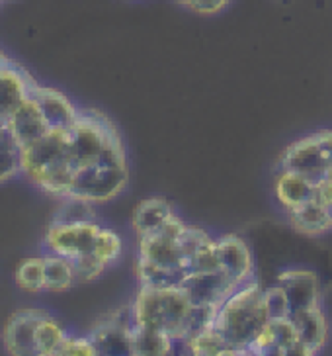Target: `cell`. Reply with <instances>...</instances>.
Listing matches in <instances>:
<instances>
[{
  "instance_id": "6da1fadb",
  "label": "cell",
  "mask_w": 332,
  "mask_h": 356,
  "mask_svg": "<svg viewBox=\"0 0 332 356\" xmlns=\"http://www.w3.org/2000/svg\"><path fill=\"white\" fill-rule=\"evenodd\" d=\"M186 221L172 216L160 229L139 237L137 280L139 286H182L188 278L186 254L180 245V235L186 229Z\"/></svg>"
},
{
  "instance_id": "7a4b0ae2",
  "label": "cell",
  "mask_w": 332,
  "mask_h": 356,
  "mask_svg": "<svg viewBox=\"0 0 332 356\" xmlns=\"http://www.w3.org/2000/svg\"><path fill=\"white\" fill-rule=\"evenodd\" d=\"M194 304L184 286H139L131 304V323L151 327L184 343L192 333Z\"/></svg>"
},
{
  "instance_id": "3957f363",
  "label": "cell",
  "mask_w": 332,
  "mask_h": 356,
  "mask_svg": "<svg viewBox=\"0 0 332 356\" xmlns=\"http://www.w3.org/2000/svg\"><path fill=\"white\" fill-rule=\"evenodd\" d=\"M268 321L270 314L264 300V288L258 282L249 280L221 304L213 325L227 339L231 348L250 356V345L256 341Z\"/></svg>"
},
{
  "instance_id": "277c9868",
  "label": "cell",
  "mask_w": 332,
  "mask_h": 356,
  "mask_svg": "<svg viewBox=\"0 0 332 356\" xmlns=\"http://www.w3.org/2000/svg\"><path fill=\"white\" fill-rule=\"evenodd\" d=\"M129 180L127 161L98 163L84 167L73 175L69 196L65 200H83L88 204H106L119 196Z\"/></svg>"
},
{
  "instance_id": "5b68a950",
  "label": "cell",
  "mask_w": 332,
  "mask_h": 356,
  "mask_svg": "<svg viewBox=\"0 0 332 356\" xmlns=\"http://www.w3.org/2000/svg\"><path fill=\"white\" fill-rule=\"evenodd\" d=\"M102 229L104 227L94 220H55L45 229L43 247L71 262L84 257L98 259L96 249Z\"/></svg>"
},
{
  "instance_id": "8992f818",
  "label": "cell",
  "mask_w": 332,
  "mask_h": 356,
  "mask_svg": "<svg viewBox=\"0 0 332 356\" xmlns=\"http://www.w3.org/2000/svg\"><path fill=\"white\" fill-rule=\"evenodd\" d=\"M280 168L319 180L332 168V129L317 131L291 143L280 157Z\"/></svg>"
},
{
  "instance_id": "52a82bcc",
  "label": "cell",
  "mask_w": 332,
  "mask_h": 356,
  "mask_svg": "<svg viewBox=\"0 0 332 356\" xmlns=\"http://www.w3.org/2000/svg\"><path fill=\"white\" fill-rule=\"evenodd\" d=\"M249 353L258 356H309L290 317L270 319L256 337V341L250 345Z\"/></svg>"
},
{
  "instance_id": "ba28073f",
  "label": "cell",
  "mask_w": 332,
  "mask_h": 356,
  "mask_svg": "<svg viewBox=\"0 0 332 356\" xmlns=\"http://www.w3.org/2000/svg\"><path fill=\"white\" fill-rule=\"evenodd\" d=\"M49 312L40 307H22L8 317L2 331V343L8 355L14 356H35L33 339L38 325Z\"/></svg>"
},
{
  "instance_id": "9c48e42d",
  "label": "cell",
  "mask_w": 332,
  "mask_h": 356,
  "mask_svg": "<svg viewBox=\"0 0 332 356\" xmlns=\"http://www.w3.org/2000/svg\"><path fill=\"white\" fill-rule=\"evenodd\" d=\"M182 286L196 307H221L229 296L239 288V284L223 270L188 274Z\"/></svg>"
},
{
  "instance_id": "30bf717a",
  "label": "cell",
  "mask_w": 332,
  "mask_h": 356,
  "mask_svg": "<svg viewBox=\"0 0 332 356\" xmlns=\"http://www.w3.org/2000/svg\"><path fill=\"white\" fill-rule=\"evenodd\" d=\"M129 327L131 307L102 317L90 329L88 337L100 355H129Z\"/></svg>"
},
{
  "instance_id": "8fae6325",
  "label": "cell",
  "mask_w": 332,
  "mask_h": 356,
  "mask_svg": "<svg viewBox=\"0 0 332 356\" xmlns=\"http://www.w3.org/2000/svg\"><path fill=\"white\" fill-rule=\"evenodd\" d=\"M38 81L22 65L10 61L0 71V118L8 120L33 92Z\"/></svg>"
},
{
  "instance_id": "7c38bea8",
  "label": "cell",
  "mask_w": 332,
  "mask_h": 356,
  "mask_svg": "<svg viewBox=\"0 0 332 356\" xmlns=\"http://www.w3.org/2000/svg\"><path fill=\"white\" fill-rule=\"evenodd\" d=\"M215 241H217L221 270L229 274L239 286L252 280L254 261H252V252H250L247 241L239 235H233V233L217 237Z\"/></svg>"
},
{
  "instance_id": "4fadbf2b",
  "label": "cell",
  "mask_w": 332,
  "mask_h": 356,
  "mask_svg": "<svg viewBox=\"0 0 332 356\" xmlns=\"http://www.w3.org/2000/svg\"><path fill=\"white\" fill-rule=\"evenodd\" d=\"M6 122H8V127H10L12 137L16 139L20 149L28 147L33 141H38L40 137H43L51 129L33 92L22 102L20 108Z\"/></svg>"
},
{
  "instance_id": "5bb4252c",
  "label": "cell",
  "mask_w": 332,
  "mask_h": 356,
  "mask_svg": "<svg viewBox=\"0 0 332 356\" xmlns=\"http://www.w3.org/2000/svg\"><path fill=\"white\" fill-rule=\"evenodd\" d=\"M278 284L283 286L291 302V309H307L321 305V290L319 278L313 270L305 268H290L278 276Z\"/></svg>"
},
{
  "instance_id": "9a60e30c",
  "label": "cell",
  "mask_w": 332,
  "mask_h": 356,
  "mask_svg": "<svg viewBox=\"0 0 332 356\" xmlns=\"http://www.w3.org/2000/svg\"><path fill=\"white\" fill-rule=\"evenodd\" d=\"M274 194L283 211H288L299 208L311 200H317V184L305 175L280 168L278 177L274 180Z\"/></svg>"
},
{
  "instance_id": "2e32d148",
  "label": "cell",
  "mask_w": 332,
  "mask_h": 356,
  "mask_svg": "<svg viewBox=\"0 0 332 356\" xmlns=\"http://www.w3.org/2000/svg\"><path fill=\"white\" fill-rule=\"evenodd\" d=\"M290 319L297 329V335L303 346L307 348L309 356L321 353L326 346V339H329V323L322 312L321 305L317 307H307V309H297L291 312Z\"/></svg>"
},
{
  "instance_id": "e0dca14e",
  "label": "cell",
  "mask_w": 332,
  "mask_h": 356,
  "mask_svg": "<svg viewBox=\"0 0 332 356\" xmlns=\"http://www.w3.org/2000/svg\"><path fill=\"white\" fill-rule=\"evenodd\" d=\"M33 96L38 98L40 108L47 120L49 127H71L78 115V108L71 102V98L63 95L57 88L42 86L38 83L33 88Z\"/></svg>"
},
{
  "instance_id": "ac0fdd59",
  "label": "cell",
  "mask_w": 332,
  "mask_h": 356,
  "mask_svg": "<svg viewBox=\"0 0 332 356\" xmlns=\"http://www.w3.org/2000/svg\"><path fill=\"white\" fill-rule=\"evenodd\" d=\"M288 220L303 235H322L332 229L331 208H326L319 200H311L299 208L285 211Z\"/></svg>"
},
{
  "instance_id": "d6986e66",
  "label": "cell",
  "mask_w": 332,
  "mask_h": 356,
  "mask_svg": "<svg viewBox=\"0 0 332 356\" xmlns=\"http://www.w3.org/2000/svg\"><path fill=\"white\" fill-rule=\"evenodd\" d=\"M176 341L163 331L131 323L129 327V355L133 356H165L174 350Z\"/></svg>"
},
{
  "instance_id": "ffe728a7",
  "label": "cell",
  "mask_w": 332,
  "mask_h": 356,
  "mask_svg": "<svg viewBox=\"0 0 332 356\" xmlns=\"http://www.w3.org/2000/svg\"><path fill=\"white\" fill-rule=\"evenodd\" d=\"M174 213L176 211H174L172 204L168 200L160 198V196L147 198L137 204L133 216H131V223H133V229H135L137 235L143 237L147 233L160 229Z\"/></svg>"
},
{
  "instance_id": "44dd1931",
  "label": "cell",
  "mask_w": 332,
  "mask_h": 356,
  "mask_svg": "<svg viewBox=\"0 0 332 356\" xmlns=\"http://www.w3.org/2000/svg\"><path fill=\"white\" fill-rule=\"evenodd\" d=\"M186 346L190 355L196 356H225V355H242L237 348H231L227 339L221 335V331L215 329V325H209L206 329H199L190 333L188 339L182 343Z\"/></svg>"
},
{
  "instance_id": "7402d4cb",
  "label": "cell",
  "mask_w": 332,
  "mask_h": 356,
  "mask_svg": "<svg viewBox=\"0 0 332 356\" xmlns=\"http://www.w3.org/2000/svg\"><path fill=\"white\" fill-rule=\"evenodd\" d=\"M76 284L74 266L61 254H43V290L45 292H65Z\"/></svg>"
},
{
  "instance_id": "603a6c76",
  "label": "cell",
  "mask_w": 332,
  "mask_h": 356,
  "mask_svg": "<svg viewBox=\"0 0 332 356\" xmlns=\"http://www.w3.org/2000/svg\"><path fill=\"white\" fill-rule=\"evenodd\" d=\"M22 175L20 147L12 137L8 122L0 118V184Z\"/></svg>"
},
{
  "instance_id": "cb8c5ba5",
  "label": "cell",
  "mask_w": 332,
  "mask_h": 356,
  "mask_svg": "<svg viewBox=\"0 0 332 356\" xmlns=\"http://www.w3.org/2000/svg\"><path fill=\"white\" fill-rule=\"evenodd\" d=\"M67 331L51 314H47L38 325L35 339H33V353L35 356H55L57 348L67 339Z\"/></svg>"
},
{
  "instance_id": "d4e9b609",
  "label": "cell",
  "mask_w": 332,
  "mask_h": 356,
  "mask_svg": "<svg viewBox=\"0 0 332 356\" xmlns=\"http://www.w3.org/2000/svg\"><path fill=\"white\" fill-rule=\"evenodd\" d=\"M14 280H16V286L24 292H45L43 290V257L22 259L14 270Z\"/></svg>"
},
{
  "instance_id": "484cf974",
  "label": "cell",
  "mask_w": 332,
  "mask_h": 356,
  "mask_svg": "<svg viewBox=\"0 0 332 356\" xmlns=\"http://www.w3.org/2000/svg\"><path fill=\"white\" fill-rule=\"evenodd\" d=\"M188 268L192 273H211V270H221V262H219L217 241L215 237H211L206 243H201L196 251L192 252Z\"/></svg>"
},
{
  "instance_id": "4316f807",
  "label": "cell",
  "mask_w": 332,
  "mask_h": 356,
  "mask_svg": "<svg viewBox=\"0 0 332 356\" xmlns=\"http://www.w3.org/2000/svg\"><path fill=\"white\" fill-rule=\"evenodd\" d=\"M264 300L268 305V314L270 319H280V317H290L291 315V302L288 298V292L283 290L281 284H274L264 288Z\"/></svg>"
},
{
  "instance_id": "83f0119b",
  "label": "cell",
  "mask_w": 332,
  "mask_h": 356,
  "mask_svg": "<svg viewBox=\"0 0 332 356\" xmlns=\"http://www.w3.org/2000/svg\"><path fill=\"white\" fill-rule=\"evenodd\" d=\"M100 355L98 348L92 343V339L86 337H73L67 335V339L63 341L61 346L57 348L55 356H96Z\"/></svg>"
},
{
  "instance_id": "f1b7e54d",
  "label": "cell",
  "mask_w": 332,
  "mask_h": 356,
  "mask_svg": "<svg viewBox=\"0 0 332 356\" xmlns=\"http://www.w3.org/2000/svg\"><path fill=\"white\" fill-rule=\"evenodd\" d=\"M233 0H176V4H180L182 8H186L190 12H196L199 16H213L219 14L221 10H225Z\"/></svg>"
},
{
  "instance_id": "f546056e",
  "label": "cell",
  "mask_w": 332,
  "mask_h": 356,
  "mask_svg": "<svg viewBox=\"0 0 332 356\" xmlns=\"http://www.w3.org/2000/svg\"><path fill=\"white\" fill-rule=\"evenodd\" d=\"M315 184H317V200L332 210V168Z\"/></svg>"
},
{
  "instance_id": "4dcf8cb0",
  "label": "cell",
  "mask_w": 332,
  "mask_h": 356,
  "mask_svg": "<svg viewBox=\"0 0 332 356\" xmlns=\"http://www.w3.org/2000/svg\"><path fill=\"white\" fill-rule=\"evenodd\" d=\"M10 61H12L10 57H8L6 53H4V51H2V49H0V71H2V69H4L6 65L10 63Z\"/></svg>"
},
{
  "instance_id": "1f68e13d",
  "label": "cell",
  "mask_w": 332,
  "mask_h": 356,
  "mask_svg": "<svg viewBox=\"0 0 332 356\" xmlns=\"http://www.w3.org/2000/svg\"><path fill=\"white\" fill-rule=\"evenodd\" d=\"M0 2H8V0H0Z\"/></svg>"
},
{
  "instance_id": "d6a6232c",
  "label": "cell",
  "mask_w": 332,
  "mask_h": 356,
  "mask_svg": "<svg viewBox=\"0 0 332 356\" xmlns=\"http://www.w3.org/2000/svg\"><path fill=\"white\" fill-rule=\"evenodd\" d=\"M331 216H332V210H331Z\"/></svg>"
},
{
  "instance_id": "836d02e7",
  "label": "cell",
  "mask_w": 332,
  "mask_h": 356,
  "mask_svg": "<svg viewBox=\"0 0 332 356\" xmlns=\"http://www.w3.org/2000/svg\"><path fill=\"white\" fill-rule=\"evenodd\" d=\"M0 4H2V2H0Z\"/></svg>"
}]
</instances>
